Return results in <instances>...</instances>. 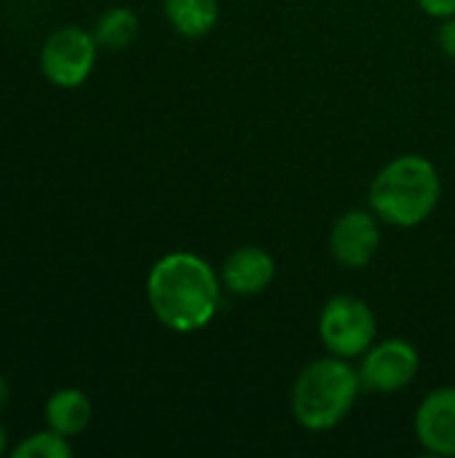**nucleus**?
Wrapping results in <instances>:
<instances>
[{"label":"nucleus","mask_w":455,"mask_h":458,"mask_svg":"<svg viewBox=\"0 0 455 458\" xmlns=\"http://www.w3.org/2000/svg\"><path fill=\"white\" fill-rule=\"evenodd\" d=\"M147 303L164 327L174 333H196L217 314V274L193 252H169L156 260L147 274Z\"/></svg>","instance_id":"nucleus-1"},{"label":"nucleus","mask_w":455,"mask_h":458,"mask_svg":"<svg viewBox=\"0 0 455 458\" xmlns=\"http://www.w3.org/2000/svg\"><path fill=\"white\" fill-rule=\"evenodd\" d=\"M276 276L274 258L260 247H239L223 263V284L233 295H260Z\"/></svg>","instance_id":"nucleus-9"},{"label":"nucleus","mask_w":455,"mask_h":458,"mask_svg":"<svg viewBox=\"0 0 455 458\" xmlns=\"http://www.w3.org/2000/svg\"><path fill=\"white\" fill-rule=\"evenodd\" d=\"M442 182L437 166L424 156L389 161L370 185V209L394 228L421 225L440 204Z\"/></svg>","instance_id":"nucleus-2"},{"label":"nucleus","mask_w":455,"mask_h":458,"mask_svg":"<svg viewBox=\"0 0 455 458\" xmlns=\"http://www.w3.org/2000/svg\"><path fill=\"white\" fill-rule=\"evenodd\" d=\"M362 389L359 373L343 357H322L300 370L292 386V416L308 432L338 427Z\"/></svg>","instance_id":"nucleus-3"},{"label":"nucleus","mask_w":455,"mask_h":458,"mask_svg":"<svg viewBox=\"0 0 455 458\" xmlns=\"http://www.w3.org/2000/svg\"><path fill=\"white\" fill-rule=\"evenodd\" d=\"M375 314L354 295H335L324 303L319 314V338L324 349L335 357L354 360L365 354L375 341Z\"/></svg>","instance_id":"nucleus-5"},{"label":"nucleus","mask_w":455,"mask_h":458,"mask_svg":"<svg viewBox=\"0 0 455 458\" xmlns=\"http://www.w3.org/2000/svg\"><path fill=\"white\" fill-rule=\"evenodd\" d=\"M381 247V228L375 212L349 209L343 212L330 233V252L346 268H365Z\"/></svg>","instance_id":"nucleus-7"},{"label":"nucleus","mask_w":455,"mask_h":458,"mask_svg":"<svg viewBox=\"0 0 455 458\" xmlns=\"http://www.w3.org/2000/svg\"><path fill=\"white\" fill-rule=\"evenodd\" d=\"M8 403H11V384H8V378L0 373V411H3Z\"/></svg>","instance_id":"nucleus-16"},{"label":"nucleus","mask_w":455,"mask_h":458,"mask_svg":"<svg viewBox=\"0 0 455 458\" xmlns=\"http://www.w3.org/2000/svg\"><path fill=\"white\" fill-rule=\"evenodd\" d=\"M416 437L434 456H455V386L424 397L416 411Z\"/></svg>","instance_id":"nucleus-8"},{"label":"nucleus","mask_w":455,"mask_h":458,"mask_svg":"<svg viewBox=\"0 0 455 458\" xmlns=\"http://www.w3.org/2000/svg\"><path fill=\"white\" fill-rule=\"evenodd\" d=\"M46 427L64 435V437H78L94 416V405L88 400V394L83 389L67 386V389H56L48 400H46Z\"/></svg>","instance_id":"nucleus-10"},{"label":"nucleus","mask_w":455,"mask_h":458,"mask_svg":"<svg viewBox=\"0 0 455 458\" xmlns=\"http://www.w3.org/2000/svg\"><path fill=\"white\" fill-rule=\"evenodd\" d=\"M424 13L437 16V19H451L455 16V0H418Z\"/></svg>","instance_id":"nucleus-14"},{"label":"nucleus","mask_w":455,"mask_h":458,"mask_svg":"<svg viewBox=\"0 0 455 458\" xmlns=\"http://www.w3.org/2000/svg\"><path fill=\"white\" fill-rule=\"evenodd\" d=\"M5 451H8V435H5V429L0 424V456H5Z\"/></svg>","instance_id":"nucleus-17"},{"label":"nucleus","mask_w":455,"mask_h":458,"mask_svg":"<svg viewBox=\"0 0 455 458\" xmlns=\"http://www.w3.org/2000/svg\"><path fill=\"white\" fill-rule=\"evenodd\" d=\"M418 368H421V357L416 346L402 338H392L367 349L359 368V378L362 386H367L370 392L392 394L410 386L418 376Z\"/></svg>","instance_id":"nucleus-6"},{"label":"nucleus","mask_w":455,"mask_h":458,"mask_svg":"<svg viewBox=\"0 0 455 458\" xmlns=\"http://www.w3.org/2000/svg\"><path fill=\"white\" fill-rule=\"evenodd\" d=\"M440 48L445 51L448 59L455 62V16L445 19L442 27H440Z\"/></svg>","instance_id":"nucleus-15"},{"label":"nucleus","mask_w":455,"mask_h":458,"mask_svg":"<svg viewBox=\"0 0 455 458\" xmlns=\"http://www.w3.org/2000/svg\"><path fill=\"white\" fill-rule=\"evenodd\" d=\"M164 13L182 38H204L215 30L220 19V3L217 0H164Z\"/></svg>","instance_id":"nucleus-11"},{"label":"nucleus","mask_w":455,"mask_h":458,"mask_svg":"<svg viewBox=\"0 0 455 458\" xmlns=\"http://www.w3.org/2000/svg\"><path fill=\"white\" fill-rule=\"evenodd\" d=\"M99 54V43L94 32L78 27V24H64L56 27L40 46V72L51 86L59 89H78L88 81L94 72Z\"/></svg>","instance_id":"nucleus-4"},{"label":"nucleus","mask_w":455,"mask_h":458,"mask_svg":"<svg viewBox=\"0 0 455 458\" xmlns=\"http://www.w3.org/2000/svg\"><path fill=\"white\" fill-rule=\"evenodd\" d=\"M70 437L46 429V432H35L29 437H24L16 448L13 456L16 458H70L72 456V445L67 443Z\"/></svg>","instance_id":"nucleus-13"},{"label":"nucleus","mask_w":455,"mask_h":458,"mask_svg":"<svg viewBox=\"0 0 455 458\" xmlns=\"http://www.w3.org/2000/svg\"><path fill=\"white\" fill-rule=\"evenodd\" d=\"M94 38L99 43V48H107V51H123L126 46H131L139 35V16L126 8V5H115V8H107L97 24H94Z\"/></svg>","instance_id":"nucleus-12"}]
</instances>
